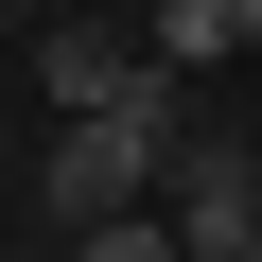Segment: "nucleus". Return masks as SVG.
Masks as SVG:
<instances>
[{"instance_id":"f257e3e1","label":"nucleus","mask_w":262,"mask_h":262,"mask_svg":"<svg viewBox=\"0 0 262 262\" xmlns=\"http://www.w3.org/2000/svg\"><path fill=\"white\" fill-rule=\"evenodd\" d=\"M175 158H192V70L122 88V105H70L53 158H35V192H53V227H122L140 192H175Z\"/></svg>"},{"instance_id":"f03ea898","label":"nucleus","mask_w":262,"mask_h":262,"mask_svg":"<svg viewBox=\"0 0 262 262\" xmlns=\"http://www.w3.org/2000/svg\"><path fill=\"white\" fill-rule=\"evenodd\" d=\"M158 210H175V245H192V262H245V245H262V175H245L227 140H192Z\"/></svg>"},{"instance_id":"7ed1b4c3","label":"nucleus","mask_w":262,"mask_h":262,"mask_svg":"<svg viewBox=\"0 0 262 262\" xmlns=\"http://www.w3.org/2000/svg\"><path fill=\"white\" fill-rule=\"evenodd\" d=\"M35 88H53V122H70V105H122V88H158V53H122V35H70V18H53V35H35Z\"/></svg>"},{"instance_id":"20e7f679","label":"nucleus","mask_w":262,"mask_h":262,"mask_svg":"<svg viewBox=\"0 0 262 262\" xmlns=\"http://www.w3.org/2000/svg\"><path fill=\"white\" fill-rule=\"evenodd\" d=\"M140 53H158V70H210V53H245V35H227V0H158Z\"/></svg>"},{"instance_id":"39448f33","label":"nucleus","mask_w":262,"mask_h":262,"mask_svg":"<svg viewBox=\"0 0 262 262\" xmlns=\"http://www.w3.org/2000/svg\"><path fill=\"white\" fill-rule=\"evenodd\" d=\"M70 262H192L175 210H122V227H70Z\"/></svg>"},{"instance_id":"423d86ee","label":"nucleus","mask_w":262,"mask_h":262,"mask_svg":"<svg viewBox=\"0 0 262 262\" xmlns=\"http://www.w3.org/2000/svg\"><path fill=\"white\" fill-rule=\"evenodd\" d=\"M227 35H245V53H262V0H227Z\"/></svg>"},{"instance_id":"0eeeda50","label":"nucleus","mask_w":262,"mask_h":262,"mask_svg":"<svg viewBox=\"0 0 262 262\" xmlns=\"http://www.w3.org/2000/svg\"><path fill=\"white\" fill-rule=\"evenodd\" d=\"M245 262H262V245H245Z\"/></svg>"}]
</instances>
